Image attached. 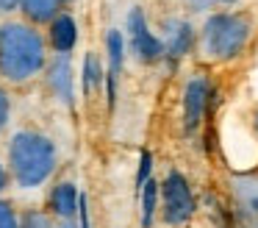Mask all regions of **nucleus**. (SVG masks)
Listing matches in <instances>:
<instances>
[{"label": "nucleus", "mask_w": 258, "mask_h": 228, "mask_svg": "<svg viewBox=\"0 0 258 228\" xmlns=\"http://www.w3.org/2000/svg\"><path fill=\"white\" fill-rule=\"evenodd\" d=\"M197 209L195 192H191L189 181H186L183 172L169 170L161 181V214L169 225H183L191 220Z\"/></svg>", "instance_id": "nucleus-4"}, {"label": "nucleus", "mask_w": 258, "mask_h": 228, "mask_svg": "<svg viewBox=\"0 0 258 228\" xmlns=\"http://www.w3.org/2000/svg\"><path fill=\"white\" fill-rule=\"evenodd\" d=\"M100 86H103V64L97 61L95 53H89L84 59V95L92 98Z\"/></svg>", "instance_id": "nucleus-15"}, {"label": "nucleus", "mask_w": 258, "mask_h": 228, "mask_svg": "<svg viewBox=\"0 0 258 228\" xmlns=\"http://www.w3.org/2000/svg\"><path fill=\"white\" fill-rule=\"evenodd\" d=\"M47 206H50V211L58 220H73L78 214V206H81V195L75 189V184L73 181L56 184L50 189V195H47Z\"/></svg>", "instance_id": "nucleus-10"}, {"label": "nucleus", "mask_w": 258, "mask_h": 228, "mask_svg": "<svg viewBox=\"0 0 258 228\" xmlns=\"http://www.w3.org/2000/svg\"><path fill=\"white\" fill-rule=\"evenodd\" d=\"M58 153L50 136L39 131H20L9 142V172L23 189L42 187L53 175Z\"/></svg>", "instance_id": "nucleus-2"}, {"label": "nucleus", "mask_w": 258, "mask_h": 228, "mask_svg": "<svg viewBox=\"0 0 258 228\" xmlns=\"http://www.w3.org/2000/svg\"><path fill=\"white\" fill-rule=\"evenodd\" d=\"M47 64V48L42 33L28 22L0 25V75L12 83H25Z\"/></svg>", "instance_id": "nucleus-1"}, {"label": "nucleus", "mask_w": 258, "mask_h": 228, "mask_svg": "<svg viewBox=\"0 0 258 228\" xmlns=\"http://www.w3.org/2000/svg\"><path fill=\"white\" fill-rule=\"evenodd\" d=\"M211 81L203 72H195V75L186 81L183 86V131L195 133L200 128L203 117L208 111V100H211Z\"/></svg>", "instance_id": "nucleus-6"}, {"label": "nucleus", "mask_w": 258, "mask_h": 228, "mask_svg": "<svg viewBox=\"0 0 258 228\" xmlns=\"http://www.w3.org/2000/svg\"><path fill=\"white\" fill-rule=\"evenodd\" d=\"M6 184H9V170L3 167V161H0V192L6 189Z\"/></svg>", "instance_id": "nucleus-22"}, {"label": "nucleus", "mask_w": 258, "mask_h": 228, "mask_svg": "<svg viewBox=\"0 0 258 228\" xmlns=\"http://www.w3.org/2000/svg\"><path fill=\"white\" fill-rule=\"evenodd\" d=\"M252 131H255V136H258V106H255V111H252Z\"/></svg>", "instance_id": "nucleus-23"}, {"label": "nucleus", "mask_w": 258, "mask_h": 228, "mask_svg": "<svg viewBox=\"0 0 258 228\" xmlns=\"http://www.w3.org/2000/svg\"><path fill=\"white\" fill-rule=\"evenodd\" d=\"M128 42L142 64H156V61L164 59V42L150 31V25H147L145 14L139 9H134L128 17Z\"/></svg>", "instance_id": "nucleus-7"}, {"label": "nucleus", "mask_w": 258, "mask_h": 228, "mask_svg": "<svg viewBox=\"0 0 258 228\" xmlns=\"http://www.w3.org/2000/svg\"><path fill=\"white\" fill-rule=\"evenodd\" d=\"M252 33V22L244 14H233V11H219L206 20L203 28V53L214 61H230L236 56H241V50L247 48Z\"/></svg>", "instance_id": "nucleus-3"}, {"label": "nucleus", "mask_w": 258, "mask_h": 228, "mask_svg": "<svg viewBox=\"0 0 258 228\" xmlns=\"http://www.w3.org/2000/svg\"><path fill=\"white\" fill-rule=\"evenodd\" d=\"M230 198H233V214L239 228H258V172L233 175Z\"/></svg>", "instance_id": "nucleus-5"}, {"label": "nucleus", "mask_w": 258, "mask_h": 228, "mask_svg": "<svg viewBox=\"0 0 258 228\" xmlns=\"http://www.w3.org/2000/svg\"><path fill=\"white\" fill-rule=\"evenodd\" d=\"M150 170H153V156H150V150H142L139 172H136V192H142V189H145V184L150 181Z\"/></svg>", "instance_id": "nucleus-17"}, {"label": "nucleus", "mask_w": 258, "mask_h": 228, "mask_svg": "<svg viewBox=\"0 0 258 228\" xmlns=\"http://www.w3.org/2000/svg\"><path fill=\"white\" fill-rule=\"evenodd\" d=\"M191 3L195 9H214V6H228V3H236V0H186Z\"/></svg>", "instance_id": "nucleus-20"}, {"label": "nucleus", "mask_w": 258, "mask_h": 228, "mask_svg": "<svg viewBox=\"0 0 258 228\" xmlns=\"http://www.w3.org/2000/svg\"><path fill=\"white\" fill-rule=\"evenodd\" d=\"M158 198H161V187L156 181H147L145 189L139 192V203H142V228H150L153 225V217H156L158 209Z\"/></svg>", "instance_id": "nucleus-14"}, {"label": "nucleus", "mask_w": 258, "mask_h": 228, "mask_svg": "<svg viewBox=\"0 0 258 228\" xmlns=\"http://www.w3.org/2000/svg\"><path fill=\"white\" fill-rule=\"evenodd\" d=\"M50 48L56 50V53L61 56H70V50L75 48V42H78V25H75V20L70 14H58L56 20L50 22Z\"/></svg>", "instance_id": "nucleus-12"}, {"label": "nucleus", "mask_w": 258, "mask_h": 228, "mask_svg": "<svg viewBox=\"0 0 258 228\" xmlns=\"http://www.w3.org/2000/svg\"><path fill=\"white\" fill-rule=\"evenodd\" d=\"M164 59L169 64H178L191 48H195V28L186 20H169L164 28Z\"/></svg>", "instance_id": "nucleus-8"}, {"label": "nucleus", "mask_w": 258, "mask_h": 228, "mask_svg": "<svg viewBox=\"0 0 258 228\" xmlns=\"http://www.w3.org/2000/svg\"><path fill=\"white\" fill-rule=\"evenodd\" d=\"M61 3H70V0H61Z\"/></svg>", "instance_id": "nucleus-25"}, {"label": "nucleus", "mask_w": 258, "mask_h": 228, "mask_svg": "<svg viewBox=\"0 0 258 228\" xmlns=\"http://www.w3.org/2000/svg\"><path fill=\"white\" fill-rule=\"evenodd\" d=\"M58 228H75V225H73V222H70V220H64V222H61V225H58Z\"/></svg>", "instance_id": "nucleus-24"}, {"label": "nucleus", "mask_w": 258, "mask_h": 228, "mask_svg": "<svg viewBox=\"0 0 258 228\" xmlns=\"http://www.w3.org/2000/svg\"><path fill=\"white\" fill-rule=\"evenodd\" d=\"M61 0H20V9L31 22H53L58 17Z\"/></svg>", "instance_id": "nucleus-13"}, {"label": "nucleus", "mask_w": 258, "mask_h": 228, "mask_svg": "<svg viewBox=\"0 0 258 228\" xmlns=\"http://www.w3.org/2000/svg\"><path fill=\"white\" fill-rule=\"evenodd\" d=\"M47 86L50 92L61 100L64 106L75 103V86H73V64H70V56L56 53L53 61H47Z\"/></svg>", "instance_id": "nucleus-9"}, {"label": "nucleus", "mask_w": 258, "mask_h": 228, "mask_svg": "<svg viewBox=\"0 0 258 228\" xmlns=\"http://www.w3.org/2000/svg\"><path fill=\"white\" fill-rule=\"evenodd\" d=\"M20 228H53L50 217L45 211H36V209H28L23 217H20Z\"/></svg>", "instance_id": "nucleus-16"}, {"label": "nucleus", "mask_w": 258, "mask_h": 228, "mask_svg": "<svg viewBox=\"0 0 258 228\" xmlns=\"http://www.w3.org/2000/svg\"><path fill=\"white\" fill-rule=\"evenodd\" d=\"M9 114H12V100H9L6 89H0V131L6 128V122H9Z\"/></svg>", "instance_id": "nucleus-19"}, {"label": "nucleus", "mask_w": 258, "mask_h": 228, "mask_svg": "<svg viewBox=\"0 0 258 228\" xmlns=\"http://www.w3.org/2000/svg\"><path fill=\"white\" fill-rule=\"evenodd\" d=\"M122 59H125V39L119 31L108 33V75H106V95H108V106H114L117 100V81L122 72Z\"/></svg>", "instance_id": "nucleus-11"}, {"label": "nucleus", "mask_w": 258, "mask_h": 228, "mask_svg": "<svg viewBox=\"0 0 258 228\" xmlns=\"http://www.w3.org/2000/svg\"><path fill=\"white\" fill-rule=\"evenodd\" d=\"M14 9H20V0H0V14H9Z\"/></svg>", "instance_id": "nucleus-21"}, {"label": "nucleus", "mask_w": 258, "mask_h": 228, "mask_svg": "<svg viewBox=\"0 0 258 228\" xmlns=\"http://www.w3.org/2000/svg\"><path fill=\"white\" fill-rule=\"evenodd\" d=\"M0 228H20V217L12 209V203L0 200Z\"/></svg>", "instance_id": "nucleus-18"}]
</instances>
